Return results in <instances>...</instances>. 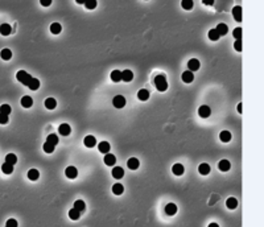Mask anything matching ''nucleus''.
Returning a JSON list of instances; mask_svg holds the SVG:
<instances>
[{
  "label": "nucleus",
  "mask_w": 264,
  "mask_h": 227,
  "mask_svg": "<svg viewBox=\"0 0 264 227\" xmlns=\"http://www.w3.org/2000/svg\"><path fill=\"white\" fill-rule=\"evenodd\" d=\"M209 227H219V226H218L217 223H210V225H209Z\"/></svg>",
  "instance_id": "nucleus-50"
},
{
  "label": "nucleus",
  "mask_w": 264,
  "mask_h": 227,
  "mask_svg": "<svg viewBox=\"0 0 264 227\" xmlns=\"http://www.w3.org/2000/svg\"><path fill=\"white\" fill-rule=\"evenodd\" d=\"M79 216H81V213H79L78 210L71 209V210L69 211V218H70V219H73V221H78V219H79Z\"/></svg>",
  "instance_id": "nucleus-37"
},
{
  "label": "nucleus",
  "mask_w": 264,
  "mask_h": 227,
  "mask_svg": "<svg viewBox=\"0 0 264 227\" xmlns=\"http://www.w3.org/2000/svg\"><path fill=\"white\" fill-rule=\"evenodd\" d=\"M238 112L242 114V103H239V105H238Z\"/></svg>",
  "instance_id": "nucleus-49"
},
{
  "label": "nucleus",
  "mask_w": 264,
  "mask_h": 227,
  "mask_svg": "<svg viewBox=\"0 0 264 227\" xmlns=\"http://www.w3.org/2000/svg\"><path fill=\"white\" fill-rule=\"evenodd\" d=\"M219 37H221V36L218 34V32L215 31V29H211V31L209 32V38H210L211 41H217V40H219Z\"/></svg>",
  "instance_id": "nucleus-40"
},
{
  "label": "nucleus",
  "mask_w": 264,
  "mask_h": 227,
  "mask_svg": "<svg viewBox=\"0 0 264 227\" xmlns=\"http://www.w3.org/2000/svg\"><path fill=\"white\" fill-rule=\"evenodd\" d=\"M6 162L7 164H9V165H15L17 162V157H16V155H13V153H8L7 156H6Z\"/></svg>",
  "instance_id": "nucleus-31"
},
{
  "label": "nucleus",
  "mask_w": 264,
  "mask_h": 227,
  "mask_svg": "<svg viewBox=\"0 0 264 227\" xmlns=\"http://www.w3.org/2000/svg\"><path fill=\"white\" fill-rule=\"evenodd\" d=\"M123 176H124V169H123V168L115 166L114 169H112V177H114V178L119 180V178H121Z\"/></svg>",
  "instance_id": "nucleus-10"
},
{
  "label": "nucleus",
  "mask_w": 264,
  "mask_h": 227,
  "mask_svg": "<svg viewBox=\"0 0 264 227\" xmlns=\"http://www.w3.org/2000/svg\"><path fill=\"white\" fill-rule=\"evenodd\" d=\"M112 105L116 108H123L126 106V98L123 95H116L114 99H112Z\"/></svg>",
  "instance_id": "nucleus-3"
},
{
  "label": "nucleus",
  "mask_w": 264,
  "mask_h": 227,
  "mask_svg": "<svg viewBox=\"0 0 264 227\" xmlns=\"http://www.w3.org/2000/svg\"><path fill=\"white\" fill-rule=\"evenodd\" d=\"M46 143H49V144H52V145H57L58 144V136L54 135V134H50V135H48L46 137Z\"/></svg>",
  "instance_id": "nucleus-30"
},
{
  "label": "nucleus",
  "mask_w": 264,
  "mask_h": 227,
  "mask_svg": "<svg viewBox=\"0 0 264 227\" xmlns=\"http://www.w3.org/2000/svg\"><path fill=\"white\" fill-rule=\"evenodd\" d=\"M28 87L31 88L32 91L37 90V88L40 87V81H38L37 78H32V81H31V83H29V85H28Z\"/></svg>",
  "instance_id": "nucleus-34"
},
{
  "label": "nucleus",
  "mask_w": 264,
  "mask_h": 227,
  "mask_svg": "<svg viewBox=\"0 0 264 227\" xmlns=\"http://www.w3.org/2000/svg\"><path fill=\"white\" fill-rule=\"evenodd\" d=\"M127 166H128L131 170H136L140 166V162H139V160L136 159V157H131V159L128 160V162H127Z\"/></svg>",
  "instance_id": "nucleus-8"
},
{
  "label": "nucleus",
  "mask_w": 264,
  "mask_h": 227,
  "mask_svg": "<svg viewBox=\"0 0 264 227\" xmlns=\"http://www.w3.org/2000/svg\"><path fill=\"white\" fill-rule=\"evenodd\" d=\"M230 161L228 160H221L219 161V164H218V168H219V170H222V172H227L230 169Z\"/></svg>",
  "instance_id": "nucleus-21"
},
{
  "label": "nucleus",
  "mask_w": 264,
  "mask_h": 227,
  "mask_svg": "<svg viewBox=\"0 0 264 227\" xmlns=\"http://www.w3.org/2000/svg\"><path fill=\"white\" fill-rule=\"evenodd\" d=\"M32 105H33V99H32L31 96L25 95V96H23V98H21V106H23L24 108H29V107H32Z\"/></svg>",
  "instance_id": "nucleus-17"
},
{
  "label": "nucleus",
  "mask_w": 264,
  "mask_h": 227,
  "mask_svg": "<svg viewBox=\"0 0 264 227\" xmlns=\"http://www.w3.org/2000/svg\"><path fill=\"white\" fill-rule=\"evenodd\" d=\"M104 164L109 165V166H114L116 164V157L111 153H106L104 156Z\"/></svg>",
  "instance_id": "nucleus-13"
},
{
  "label": "nucleus",
  "mask_w": 264,
  "mask_h": 227,
  "mask_svg": "<svg viewBox=\"0 0 264 227\" xmlns=\"http://www.w3.org/2000/svg\"><path fill=\"white\" fill-rule=\"evenodd\" d=\"M165 213H167L168 215H174L176 213H177V206H176L174 203H168L167 206H165Z\"/></svg>",
  "instance_id": "nucleus-19"
},
{
  "label": "nucleus",
  "mask_w": 264,
  "mask_h": 227,
  "mask_svg": "<svg viewBox=\"0 0 264 227\" xmlns=\"http://www.w3.org/2000/svg\"><path fill=\"white\" fill-rule=\"evenodd\" d=\"M132 79H134V73H132L131 70H123L121 71V81H124V82H131Z\"/></svg>",
  "instance_id": "nucleus-11"
},
{
  "label": "nucleus",
  "mask_w": 264,
  "mask_h": 227,
  "mask_svg": "<svg viewBox=\"0 0 264 227\" xmlns=\"http://www.w3.org/2000/svg\"><path fill=\"white\" fill-rule=\"evenodd\" d=\"M57 106V101L54 99V98H48V99L45 101V107L48 108V110H54Z\"/></svg>",
  "instance_id": "nucleus-20"
},
{
  "label": "nucleus",
  "mask_w": 264,
  "mask_h": 227,
  "mask_svg": "<svg viewBox=\"0 0 264 227\" xmlns=\"http://www.w3.org/2000/svg\"><path fill=\"white\" fill-rule=\"evenodd\" d=\"M188 69H189V71H197L198 69H199V61L197 60V58H192L189 62H188Z\"/></svg>",
  "instance_id": "nucleus-5"
},
{
  "label": "nucleus",
  "mask_w": 264,
  "mask_h": 227,
  "mask_svg": "<svg viewBox=\"0 0 264 227\" xmlns=\"http://www.w3.org/2000/svg\"><path fill=\"white\" fill-rule=\"evenodd\" d=\"M61 29H62V27H61V24H58V23H53L52 25H50V32L53 34L61 33Z\"/></svg>",
  "instance_id": "nucleus-35"
},
{
  "label": "nucleus",
  "mask_w": 264,
  "mask_h": 227,
  "mask_svg": "<svg viewBox=\"0 0 264 227\" xmlns=\"http://www.w3.org/2000/svg\"><path fill=\"white\" fill-rule=\"evenodd\" d=\"M12 111V108L9 105H2L0 106V114H4V115H9Z\"/></svg>",
  "instance_id": "nucleus-39"
},
{
  "label": "nucleus",
  "mask_w": 264,
  "mask_h": 227,
  "mask_svg": "<svg viewBox=\"0 0 264 227\" xmlns=\"http://www.w3.org/2000/svg\"><path fill=\"white\" fill-rule=\"evenodd\" d=\"M96 0H86L85 2V7L87 8V9H94L95 7H96Z\"/></svg>",
  "instance_id": "nucleus-41"
},
{
  "label": "nucleus",
  "mask_w": 264,
  "mask_h": 227,
  "mask_svg": "<svg viewBox=\"0 0 264 227\" xmlns=\"http://www.w3.org/2000/svg\"><path fill=\"white\" fill-rule=\"evenodd\" d=\"M8 123V115L0 114V124H7Z\"/></svg>",
  "instance_id": "nucleus-46"
},
{
  "label": "nucleus",
  "mask_w": 264,
  "mask_h": 227,
  "mask_svg": "<svg viewBox=\"0 0 264 227\" xmlns=\"http://www.w3.org/2000/svg\"><path fill=\"white\" fill-rule=\"evenodd\" d=\"M6 227H7V226H6Z\"/></svg>",
  "instance_id": "nucleus-51"
},
{
  "label": "nucleus",
  "mask_w": 264,
  "mask_h": 227,
  "mask_svg": "<svg viewBox=\"0 0 264 227\" xmlns=\"http://www.w3.org/2000/svg\"><path fill=\"white\" fill-rule=\"evenodd\" d=\"M226 206L228 207L230 210L236 209V206H238V201H236V198H232V197H230V198H227V201H226Z\"/></svg>",
  "instance_id": "nucleus-25"
},
{
  "label": "nucleus",
  "mask_w": 264,
  "mask_h": 227,
  "mask_svg": "<svg viewBox=\"0 0 264 227\" xmlns=\"http://www.w3.org/2000/svg\"><path fill=\"white\" fill-rule=\"evenodd\" d=\"M123 191H124V187H123L121 184H115L114 186H112V193L116 194V195H120Z\"/></svg>",
  "instance_id": "nucleus-32"
},
{
  "label": "nucleus",
  "mask_w": 264,
  "mask_h": 227,
  "mask_svg": "<svg viewBox=\"0 0 264 227\" xmlns=\"http://www.w3.org/2000/svg\"><path fill=\"white\" fill-rule=\"evenodd\" d=\"M16 78H17V81H19V82L23 83V85H25V86H28L29 83H31V81H32V77L29 75V74H28L27 71H24V70L17 71Z\"/></svg>",
  "instance_id": "nucleus-2"
},
{
  "label": "nucleus",
  "mask_w": 264,
  "mask_h": 227,
  "mask_svg": "<svg viewBox=\"0 0 264 227\" xmlns=\"http://www.w3.org/2000/svg\"><path fill=\"white\" fill-rule=\"evenodd\" d=\"M41 6H44V7H48V6H50L52 4V0H41Z\"/></svg>",
  "instance_id": "nucleus-47"
},
{
  "label": "nucleus",
  "mask_w": 264,
  "mask_h": 227,
  "mask_svg": "<svg viewBox=\"0 0 264 227\" xmlns=\"http://www.w3.org/2000/svg\"><path fill=\"white\" fill-rule=\"evenodd\" d=\"M138 98L140 101H148V98H149V91L148 90H145V88H141V90H139L138 92Z\"/></svg>",
  "instance_id": "nucleus-23"
},
{
  "label": "nucleus",
  "mask_w": 264,
  "mask_h": 227,
  "mask_svg": "<svg viewBox=\"0 0 264 227\" xmlns=\"http://www.w3.org/2000/svg\"><path fill=\"white\" fill-rule=\"evenodd\" d=\"M219 139H221L223 143H228L231 140V132L228 131H222L221 134H219Z\"/></svg>",
  "instance_id": "nucleus-28"
},
{
  "label": "nucleus",
  "mask_w": 264,
  "mask_h": 227,
  "mask_svg": "<svg viewBox=\"0 0 264 227\" xmlns=\"http://www.w3.org/2000/svg\"><path fill=\"white\" fill-rule=\"evenodd\" d=\"M213 0H203V4H213Z\"/></svg>",
  "instance_id": "nucleus-48"
},
{
  "label": "nucleus",
  "mask_w": 264,
  "mask_h": 227,
  "mask_svg": "<svg viewBox=\"0 0 264 227\" xmlns=\"http://www.w3.org/2000/svg\"><path fill=\"white\" fill-rule=\"evenodd\" d=\"M155 86L161 92L167 90V88H168V82H167V78H165V75H163V74H159V75L155 78Z\"/></svg>",
  "instance_id": "nucleus-1"
},
{
  "label": "nucleus",
  "mask_w": 264,
  "mask_h": 227,
  "mask_svg": "<svg viewBox=\"0 0 264 227\" xmlns=\"http://www.w3.org/2000/svg\"><path fill=\"white\" fill-rule=\"evenodd\" d=\"M198 172H199L201 174H203V176L209 174V173H210V165L206 164V162H203V164H201V165L198 166Z\"/></svg>",
  "instance_id": "nucleus-24"
},
{
  "label": "nucleus",
  "mask_w": 264,
  "mask_h": 227,
  "mask_svg": "<svg viewBox=\"0 0 264 227\" xmlns=\"http://www.w3.org/2000/svg\"><path fill=\"white\" fill-rule=\"evenodd\" d=\"M98 149H99V152H102V153H109L110 152V143H107V141H102L98 144Z\"/></svg>",
  "instance_id": "nucleus-15"
},
{
  "label": "nucleus",
  "mask_w": 264,
  "mask_h": 227,
  "mask_svg": "<svg viewBox=\"0 0 264 227\" xmlns=\"http://www.w3.org/2000/svg\"><path fill=\"white\" fill-rule=\"evenodd\" d=\"M210 114H211V110L209 106H201L198 108V115L201 118H209Z\"/></svg>",
  "instance_id": "nucleus-7"
},
{
  "label": "nucleus",
  "mask_w": 264,
  "mask_h": 227,
  "mask_svg": "<svg viewBox=\"0 0 264 227\" xmlns=\"http://www.w3.org/2000/svg\"><path fill=\"white\" fill-rule=\"evenodd\" d=\"M172 172H173V174H176V176H182L184 172H185V168H184L182 164H174L172 166Z\"/></svg>",
  "instance_id": "nucleus-14"
},
{
  "label": "nucleus",
  "mask_w": 264,
  "mask_h": 227,
  "mask_svg": "<svg viewBox=\"0 0 264 227\" xmlns=\"http://www.w3.org/2000/svg\"><path fill=\"white\" fill-rule=\"evenodd\" d=\"M38 177H40V172H38L37 169H31V170L28 172V178L31 180V181L38 180Z\"/></svg>",
  "instance_id": "nucleus-26"
},
{
  "label": "nucleus",
  "mask_w": 264,
  "mask_h": 227,
  "mask_svg": "<svg viewBox=\"0 0 264 227\" xmlns=\"http://www.w3.org/2000/svg\"><path fill=\"white\" fill-rule=\"evenodd\" d=\"M73 209H75V210H78L81 213V211H85V209H86V203L82 199H78V201H75L74 202V207Z\"/></svg>",
  "instance_id": "nucleus-27"
},
{
  "label": "nucleus",
  "mask_w": 264,
  "mask_h": 227,
  "mask_svg": "<svg viewBox=\"0 0 264 227\" xmlns=\"http://www.w3.org/2000/svg\"><path fill=\"white\" fill-rule=\"evenodd\" d=\"M58 132H60L62 136H69L70 132H71V128L69 124H61L58 127Z\"/></svg>",
  "instance_id": "nucleus-12"
},
{
  "label": "nucleus",
  "mask_w": 264,
  "mask_h": 227,
  "mask_svg": "<svg viewBox=\"0 0 264 227\" xmlns=\"http://www.w3.org/2000/svg\"><path fill=\"white\" fill-rule=\"evenodd\" d=\"M181 6H182L184 9H186V11H189V9H192L193 6H194V3L192 2V0H182L181 2Z\"/></svg>",
  "instance_id": "nucleus-38"
},
{
  "label": "nucleus",
  "mask_w": 264,
  "mask_h": 227,
  "mask_svg": "<svg viewBox=\"0 0 264 227\" xmlns=\"http://www.w3.org/2000/svg\"><path fill=\"white\" fill-rule=\"evenodd\" d=\"M111 79L114 81V82H120L121 81V71L120 70L111 71Z\"/></svg>",
  "instance_id": "nucleus-33"
},
{
  "label": "nucleus",
  "mask_w": 264,
  "mask_h": 227,
  "mask_svg": "<svg viewBox=\"0 0 264 227\" xmlns=\"http://www.w3.org/2000/svg\"><path fill=\"white\" fill-rule=\"evenodd\" d=\"M182 81H184L185 83H192V82L194 81V75H193V73H192V71H189V70L184 71V73H182Z\"/></svg>",
  "instance_id": "nucleus-16"
},
{
  "label": "nucleus",
  "mask_w": 264,
  "mask_h": 227,
  "mask_svg": "<svg viewBox=\"0 0 264 227\" xmlns=\"http://www.w3.org/2000/svg\"><path fill=\"white\" fill-rule=\"evenodd\" d=\"M65 174H66L67 178L74 180V178H77V176H78V170H77V168H74V166H67L66 170H65Z\"/></svg>",
  "instance_id": "nucleus-4"
},
{
  "label": "nucleus",
  "mask_w": 264,
  "mask_h": 227,
  "mask_svg": "<svg viewBox=\"0 0 264 227\" xmlns=\"http://www.w3.org/2000/svg\"><path fill=\"white\" fill-rule=\"evenodd\" d=\"M12 32V28L9 24H3V25H0V33L3 34V36H8V34H11Z\"/></svg>",
  "instance_id": "nucleus-22"
},
{
  "label": "nucleus",
  "mask_w": 264,
  "mask_h": 227,
  "mask_svg": "<svg viewBox=\"0 0 264 227\" xmlns=\"http://www.w3.org/2000/svg\"><path fill=\"white\" fill-rule=\"evenodd\" d=\"M215 31L218 32V34H219V36H224V34H226V33L228 32V28H227V25H226V24L221 23V24H218V25H217Z\"/></svg>",
  "instance_id": "nucleus-18"
},
{
  "label": "nucleus",
  "mask_w": 264,
  "mask_h": 227,
  "mask_svg": "<svg viewBox=\"0 0 264 227\" xmlns=\"http://www.w3.org/2000/svg\"><path fill=\"white\" fill-rule=\"evenodd\" d=\"M0 56H2V58L4 61H8V60H11L12 58V52L6 48V49H3V50L0 52Z\"/></svg>",
  "instance_id": "nucleus-29"
},
{
  "label": "nucleus",
  "mask_w": 264,
  "mask_h": 227,
  "mask_svg": "<svg viewBox=\"0 0 264 227\" xmlns=\"http://www.w3.org/2000/svg\"><path fill=\"white\" fill-rule=\"evenodd\" d=\"M19 226V223H17V221L16 219H8L7 221V227H17Z\"/></svg>",
  "instance_id": "nucleus-44"
},
{
  "label": "nucleus",
  "mask_w": 264,
  "mask_h": 227,
  "mask_svg": "<svg viewBox=\"0 0 264 227\" xmlns=\"http://www.w3.org/2000/svg\"><path fill=\"white\" fill-rule=\"evenodd\" d=\"M83 143H85V145H86L87 148H92V147H95V144H96V139H95V136L89 135V136L85 137Z\"/></svg>",
  "instance_id": "nucleus-9"
},
{
  "label": "nucleus",
  "mask_w": 264,
  "mask_h": 227,
  "mask_svg": "<svg viewBox=\"0 0 264 227\" xmlns=\"http://www.w3.org/2000/svg\"><path fill=\"white\" fill-rule=\"evenodd\" d=\"M232 16L238 23L242 21V7L241 6H235L232 8Z\"/></svg>",
  "instance_id": "nucleus-6"
},
{
  "label": "nucleus",
  "mask_w": 264,
  "mask_h": 227,
  "mask_svg": "<svg viewBox=\"0 0 264 227\" xmlns=\"http://www.w3.org/2000/svg\"><path fill=\"white\" fill-rule=\"evenodd\" d=\"M2 170H3L4 174H11L13 172V165H9V164H7V162H4V164L2 165Z\"/></svg>",
  "instance_id": "nucleus-36"
},
{
  "label": "nucleus",
  "mask_w": 264,
  "mask_h": 227,
  "mask_svg": "<svg viewBox=\"0 0 264 227\" xmlns=\"http://www.w3.org/2000/svg\"><path fill=\"white\" fill-rule=\"evenodd\" d=\"M234 48H235L236 52H242V40H236L234 44Z\"/></svg>",
  "instance_id": "nucleus-45"
},
{
  "label": "nucleus",
  "mask_w": 264,
  "mask_h": 227,
  "mask_svg": "<svg viewBox=\"0 0 264 227\" xmlns=\"http://www.w3.org/2000/svg\"><path fill=\"white\" fill-rule=\"evenodd\" d=\"M44 151H45V153H53V152H54V145H52V144H49V143H45V144H44Z\"/></svg>",
  "instance_id": "nucleus-42"
},
{
  "label": "nucleus",
  "mask_w": 264,
  "mask_h": 227,
  "mask_svg": "<svg viewBox=\"0 0 264 227\" xmlns=\"http://www.w3.org/2000/svg\"><path fill=\"white\" fill-rule=\"evenodd\" d=\"M234 37L236 38V40H241V37H242V28H236V29H234Z\"/></svg>",
  "instance_id": "nucleus-43"
}]
</instances>
